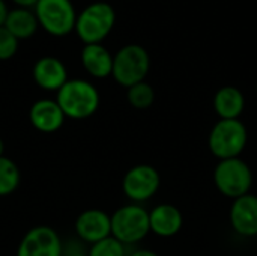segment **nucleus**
Returning <instances> with one entry per match:
<instances>
[{"instance_id":"dca6fc26","label":"nucleus","mask_w":257,"mask_h":256,"mask_svg":"<svg viewBox=\"0 0 257 256\" xmlns=\"http://www.w3.org/2000/svg\"><path fill=\"white\" fill-rule=\"evenodd\" d=\"M84 69L95 78H105L113 71V56L101 44H86L81 51Z\"/></svg>"},{"instance_id":"1a4fd4ad","label":"nucleus","mask_w":257,"mask_h":256,"mask_svg":"<svg viewBox=\"0 0 257 256\" xmlns=\"http://www.w3.org/2000/svg\"><path fill=\"white\" fill-rule=\"evenodd\" d=\"M17 256H62L60 237L50 226L32 228L20 241Z\"/></svg>"},{"instance_id":"f3484780","label":"nucleus","mask_w":257,"mask_h":256,"mask_svg":"<svg viewBox=\"0 0 257 256\" xmlns=\"http://www.w3.org/2000/svg\"><path fill=\"white\" fill-rule=\"evenodd\" d=\"M3 26L17 38V39H26L35 35L38 29V20L36 15L32 14L26 8H17L12 11H8L6 20Z\"/></svg>"},{"instance_id":"6ab92c4d","label":"nucleus","mask_w":257,"mask_h":256,"mask_svg":"<svg viewBox=\"0 0 257 256\" xmlns=\"http://www.w3.org/2000/svg\"><path fill=\"white\" fill-rule=\"evenodd\" d=\"M126 98H128V103L134 109L145 110V109L152 106V103L155 100V92H154V89H152V86L149 83L140 81V83L128 88Z\"/></svg>"},{"instance_id":"0eeeda50","label":"nucleus","mask_w":257,"mask_h":256,"mask_svg":"<svg viewBox=\"0 0 257 256\" xmlns=\"http://www.w3.org/2000/svg\"><path fill=\"white\" fill-rule=\"evenodd\" d=\"M36 20L53 36H65L75 27V11L71 0H38Z\"/></svg>"},{"instance_id":"7ed1b4c3","label":"nucleus","mask_w":257,"mask_h":256,"mask_svg":"<svg viewBox=\"0 0 257 256\" xmlns=\"http://www.w3.org/2000/svg\"><path fill=\"white\" fill-rule=\"evenodd\" d=\"M111 237L125 246L136 244L151 232L149 211L139 204H130L116 210L111 216Z\"/></svg>"},{"instance_id":"9d476101","label":"nucleus","mask_w":257,"mask_h":256,"mask_svg":"<svg viewBox=\"0 0 257 256\" xmlns=\"http://www.w3.org/2000/svg\"><path fill=\"white\" fill-rule=\"evenodd\" d=\"M229 220L235 234L244 238L257 237V196L247 193L233 199Z\"/></svg>"},{"instance_id":"f8f14e48","label":"nucleus","mask_w":257,"mask_h":256,"mask_svg":"<svg viewBox=\"0 0 257 256\" xmlns=\"http://www.w3.org/2000/svg\"><path fill=\"white\" fill-rule=\"evenodd\" d=\"M182 225V213L172 204H160L149 211V228L157 237L172 238L179 234Z\"/></svg>"},{"instance_id":"f03ea898","label":"nucleus","mask_w":257,"mask_h":256,"mask_svg":"<svg viewBox=\"0 0 257 256\" xmlns=\"http://www.w3.org/2000/svg\"><path fill=\"white\" fill-rule=\"evenodd\" d=\"M248 143V130L241 119H220L211 130L208 146L218 160L239 157Z\"/></svg>"},{"instance_id":"9b49d317","label":"nucleus","mask_w":257,"mask_h":256,"mask_svg":"<svg viewBox=\"0 0 257 256\" xmlns=\"http://www.w3.org/2000/svg\"><path fill=\"white\" fill-rule=\"evenodd\" d=\"M75 232L84 243L95 244L111 235V217L102 210H86L75 220Z\"/></svg>"},{"instance_id":"a878e982","label":"nucleus","mask_w":257,"mask_h":256,"mask_svg":"<svg viewBox=\"0 0 257 256\" xmlns=\"http://www.w3.org/2000/svg\"><path fill=\"white\" fill-rule=\"evenodd\" d=\"M71 256H87V255H84V253H72Z\"/></svg>"},{"instance_id":"a211bd4d","label":"nucleus","mask_w":257,"mask_h":256,"mask_svg":"<svg viewBox=\"0 0 257 256\" xmlns=\"http://www.w3.org/2000/svg\"><path fill=\"white\" fill-rule=\"evenodd\" d=\"M20 184V170L17 164L6 158L5 155L0 157V196H8Z\"/></svg>"},{"instance_id":"39448f33","label":"nucleus","mask_w":257,"mask_h":256,"mask_svg":"<svg viewBox=\"0 0 257 256\" xmlns=\"http://www.w3.org/2000/svg\"><path fill=\"white\" fill-rule=\"evenodd\" d=\"M151 60L148 51L137 44H130L122 47L113 57L111 75L114 80L125 88H131L140 81L149 72Z\"/></svg>"},{"instance_id":"5701e85b","label":"nucleus","mask_w":257,"mask_h":256,"mask_svg":"<svg viewBox=\"0 0 257 256\" xmlns=\"http://www.w3.org/2000/svg\"><path fill=\"white\" fill-rule=\"evenodd\" d=\"M6 15H8V9H6V5L3 0H0V26H3L5 20H6Z\"/></svg>"},{"instance_id":"4468645a","label":"nucleus","mask_w":257,"mask_h":256,"mask_svg":"<svg viewBox=\"0 0 257 256\" xmlns=\"http://www.w3.org/2000/svg\"><path fill=\"white\" fill-rule=\"evenodd\" d=\"M33 80L44 91H59L68 81L65 65L56 57H42L33 66Z\"/></svg>"},{"instance_id":"ddd939ff","label":"nucleus","mask_w":257,"mask_h":256,"mask_svg":"<svg viewBox=\"0 0 257 256\" xmlns=\"http://www.w3.org/2000/svg\"><path fill=\"white\" fill-rule=\"evenodd\" d=\"M65 115L56 100H38L32 104L29 112V121L41 133H54L62 128Z\"/></svg>"},{"instance_id":"6e6552de","label":"nucleus","mask_w":257,"mask_h":256,"mask_svg":"<svg viewBox=\"0 0 257 256\" xmlns=\"http://www.w3.org/2000/svg\"><path fill=\"white\" fill-rule=\"evenodd\" d=\"M161 177L158 170L151 164H137L131 167L122 181L123 193L133 202L149 201L160 189Z\"/></svg>"},{"instance_id":"aec40b11","label":"nucleus","mask_w":257,"mask_h":256,"mask_svg":"<svg viewBox=\"0 0 257 256\" xmlns=\"http://www.w3.org/2000/svg\"><path fill=\"white\" fill-rule=\"evenodd\" d=\"M87 256H126V246L110 235L92 244Z\"/></svg>"},{"instance_id":"423d86ee","label":"nucleus","mask_w":257,"mask_h":256,"mask_svg":"<svg viewBox=\"0 0 257 256\" xmlns=\"http://www.w3.org/2000/svg\"><path fill=\"white\" fill-rule=\"evenodd\" d=\"M114 9L104 2L89 5L75 21V32L84 44H99L113 29Z\"/></svg>"},{"instance_id":"bb28decb","label":"nucleus","mask_w":257,"mask_h":256,"mask_svg":"<svg viewBox=\"0 0 257 256\" xmlns=\"http://www.w3.org/2000/svg\"><path fill=\"white\" fill-rule=\"evenodd\" d=\"M256 92H257V84H256Z\"/></svg>"},{"instance_id":"412c9836","label":"nucleus","mask_w":257,"mask_h":256,"mask_svg":"<svg viewBox=\"0 0 257 256\" xmlns=\"http://www.w3.org/2000/svg\"><path fill=\"white\" fill-rule=\"evenodd\" d=\"M18 48V39L5 27L0 26V60L11 59Z\"/></svg>"},{"instance_id":"f257e3e1","label":"nucleus","mask_w":257,"mask_h":256,"mask_svg":"<svg viewBox=\"0 0 257 256\" xmlns=\"http://www.w3.org/2000/svg\"><path fill=\"white\" fill-rule=\"evenodd\" d=\"M98 89L86 80H68L59 91L56 101L63 115L71 119H86L92 116L99 107Z\"/></svg>"},{"instance_id":"393cba45","label":"nucleus","mask_w":257,"mask_h":256,"mask_svg":"<svg viewBox=\"0 0 257 256\" xmlns=\"http://www.w3.org/2000/svg\"><path fill=\"white\" fill-rule=\"evenodd\" d=\"M3 151H5V145H3V140L0 139V157H3Z\"/></svg>"},{"instance_id":"2eb2a0df","label":"nucleus","mask_w":257,"mask_h":256,"mask_svg":"<svg viewBox=\"0 0 257 256\" xmlns=\"http://www.w3.org/2000/svg\"><path fill=\"white\" fill-rule=\"evenodd\" d=\"M245 109V97L235 86H223L214 95V110L220 119H239Z\"/></svg>"},{"instance_id":"b1692460","label":"nucleus","mask_w":257,"mask_h":256,"mask_svg":"<svg viewBox=\"0 0 257 256\" xmlns=\"http://www.w3.org/2000/svg\"><path fill=\"white\" fill-rule=\"evenodd\" d=\"M14 3H17L21 8H27V6H35L38 3V0H12Z\"/></svg>"},{"instance_id":"4be33fe9","label":"nucleus","mask_w":257,"mask_h":256,"mask_svg":"<svg viewBox=\"0 0 257 256\" xmlns=\"http://www.w3.org/2000/svg\"><path fill=\"white\" fill-rule=\"evenodd\" d=\"M128 256H160L158 253L152 252V250H148V249H140V250H134L131 255Z\"/></svg>"},{"instance_id":"20e7f679","label":"nucleus","mask_w":257,"mask_h":256,"mask_svg":"<svg viewBox=\"0 0 257 256\" xmlns=\"http://www.w3.org/2000/svg\"><path fill=\"white\" fill-rule=\"evenodd\" d=\"M214 183L221 195L230 199L250 193L253 186L251 167L239 157L220 160L214 169Z\"/></svg>"}]
</instances>
